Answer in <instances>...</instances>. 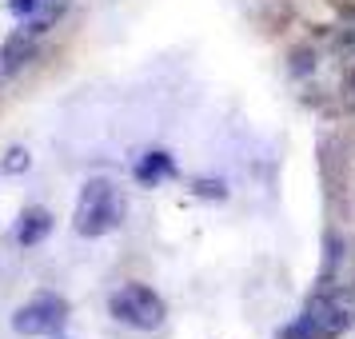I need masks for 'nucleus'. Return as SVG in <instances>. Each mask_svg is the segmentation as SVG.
<instances>
[{
    "instance_id": "1",
    "label": "nucleus",
    "mask_w": 355,
    "mask_h": 339,
    "mask_svg": "<svg viewBox=\"0 0 355 339\" xmlns=\"http://www.w3.org/2000/svg\"><path fill=\"white\" fill-rule=\"evenodd\" d=\"M124 211H128V200L116 188L112 180H88L84 184L80 200H76V216H72V227L96 240V236H108L124 224Z\"/></svg>"
},
{
    "instance_id": "2",
    "label": "nucleus",
    "mask_w": 355,
    "mask_h": 339,
    "mask_svg": "<svg viewBox=\"0 0 355 339\" xmlns=\"http://www.w3.org/2000/svg\"><path fill=\"white\" fill-rule=\"evenodd\" d=\"M355 323V311L339 295H315L304 307V315L284 327V339H336Z\"/></svg>"
},
{
    "instance_id": "3",
    "label": "nucleus",
    "mask_w": 355,
    "mask_h": 339,
    "mask_svg": "<svg viewBox=\"0 0 355 339\" xmlns=\"http://www.w3.org/2000/svg\"><path fill=\"white\" fill-rule=\"evenodd\" d=\"M108 311H112L116 323L136 327V331H156L164 323V315H168L164 299L152 288H144V284H124L120 291H112Z\"/></svg>"
},
{
    "instance_id": "4",
    "label": "nucleus",
    "mask_w": 355,
    "mask_h": 339,
    "mask_svg": "<svg viewBox=\"0 0 355 339\" xmlns=\"http://www.w3.org/2000/svg\"><path fill=\"white\" fill-rule=\"evenodd\" d=\"M68 320V304L60 295H36L28 299L24 307H17V315H12V331L17 336H52V331H60Z\"/></svg>"
},
{
    "instance_id": "5",
    "label": "nucleus",
    "mask_w": 355,
    "mask_h": 339,
    "mask_svg": "<svg viewBox=\"0 0 355 339\" xmlns=\"http://www.w3.org/2000/svg\"><path fill=\"white\" fill-rule=\"evenodd\" d=\"M132 176H136V184H144V188H156L160 180L176 176V160L168 152H144L136 160V168H132Z\"/></svg>"
},
{
    "instance_id": "6",
    "label": "nucleus",
    "mask_w": 355,
    "mask_h": 339,
    "mask_svg": "<svg viewBox=\"0 0 355 339\" xmlns=\"http://www.w3.org/2000/svg\"><path fill=\"white\" fill-rule=\"evenodd\" d=\"M49 232H52V216L49 211L44 208H28L24 216H20V224H17V243L20 247H36Z\"/></svg>"
},
{
    "instance_id": "7",
    "label": "nucleus",
    "mask_w": 355,
    "mask_h": 339,
    "mask_svg": "<svg viewBox=\"0 0 355 339\" xmlns=\"http://www.w3.org/2000/svg\"><path fill=\"white\" fill-rule=\"evenodd\" d=\"M28 52H33V44H28V40H24V33H20V36H12V40L4 44V56H0V60H4V68H8V72H12V68H20V60H24Z\"/></svg>"
},
{
    "instance_id": "8",
    "label": "nucleus",
    "mask_w": 355,
    "mask_h": 339,
    "mask_svg": "<svg viewBox=\"0 0 355 339\" xmlns=\"http://www.w3.org/2000/svg\"><path fill=\"white\" fill-rule=\"evenodd\" d=\"M28 152L24 148H8V156H4V164H0V172L4 176H17V172H28Z\"/></svg>"
},
{
    "instance_id": "9",
    "label": "nucleus",
    "mask_w": 355,
    "mask_h": 339,
    "mask_svg": "<svg viewBox=\"0 0 355 339\" xmlns=\"http://www.w3.org/2000/svg\"><path fill=\"white\" fill-rule=\"evenodd\" d=\"M196 195H208V200H224L227 188L220 184V180H200V184H196Z\"/></svg>"
},
{
    "instance_id": "10",
    "label": "nucleus",
    "mask_w": 355,
    "mask_h": 339,
    "mask_svg": "<svg viewBox=\"0 0 355 339\" xmlns=\"http://www.w3.org/2000/svg\"><path fill=\"white\" fill-rule=\"evenodd\" d=\"M40 4H44V0H8V8H12L17 17H28V12H36Z\"/></svg>"
}]
</instances>
